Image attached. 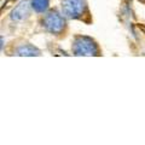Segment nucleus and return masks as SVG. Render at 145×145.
<instances>
[{
  "instance_id": "obj_8",
  "label": "nucleus",
  "mask_w": 145,
  "mask_h": 145,
  "mask_svg": "<svg viewBox=\"0 0 145 145\" xmlns=\"http://www.w3.org/2000/svg\"><path fill=\"white\" fill-rule=\"evenodd\" d=\"M144 1H145V0H144Z\"/></svg>"
},
{
  "instance_id": "obj_2",
  "label": "nucleus",
  "mask_w": 145,
  "mask_h": 145,
  "mask_svg": "<svg viewBox=\"0 0 145 145\" xmlns=\"http://www.w3.org/2000/svg\"><path fill=\"white\" fill-rule=\"evenodd\" d=\"M84 0H63L62 10L63 13L69 18H79L84 12Z\"/></svg>"
},
{
  "instance_id": "obj_5",
  "label": "nucleus",
  "mask_w": 145,
  "mask_h": 145,
  "mask_svg": "<svg viewBox=\"0 0 145 145\" xmlns=\"http://www.w3.org/2000/svg\"><path fill=\"white\" fill-rule=\"evenodd\" d=\"M17 53L20 56H39L40 51L31 45H23L17 50Z\"/></svg>"
},
{
  "instance_id": "obj_1",
  "label": "nucleus",
  "mask_w": 145,
  "mask_h": 145,
  "mask_svg": "<svg viewBox=\"0 0 145 145\" xmlns=\"http://www.w3.org/2000/svg\"><path fill=\"white\" fill-rule=\"evenodd\" d=\"M72 51L76 56H96L98 53V48L92 39L86 38V36H79L74 41Z\"/></svg>"
},
{
  "instance_id": "obj_7",
  "label": "nucleus",
  "mask_w": 145,
  "mask_h": 145,
  "mask_svg": "<svg viewBox=\"0 0 145 145\" xmlns=\"http://www.w3.org/2000/svg\"><path fill=\"white\" fill-rule=\"evenodd\" d=\"M7 1H15V0H7Z\"/></svg>"
},
{
  "instance_id": "obj_3",
  "label": "nucleus",
  "mask_w": 145,
  "mask_h": 145,
  "mask_svg": "<svg viewBox=\"0 0 145 145\" xmlns=\"http://www.w3.org/2000/svg\"><path fill=\"white\" fill-rule=\"evenodd\" d=\"M64 20L63 17L59 16L57 12H50L47 13L44 18V25L48 31H51L53 34L61 33L64 28Z\"/></svg>"
},
{
  "instance_id": "obj_6",
  "label": "nucleus",
  "mask_w": 145,
  "mask_h": 145,
  "mask_svg": "<svg viewBox=\"0 0 145 145\" xmlns=\"http://www.w3.org/2000/svg\"><path fill=\"white\" fill-rule=\"evenodd\" d=\"M31 7L36 12H45L48 7V0H31Z\"/></svg>"
},
{
  "instance_id": "obj_4",
  "label": "nucleus",
  "mask_w": 145,
  "mask_h": 145,
  "mask_svg": "<svg viewBox=\"0 0 145 145\" xmlns=\"http://www.w3.org/2000/svg\"><path fill=\"white\" fill-rule=\"evenodd\" d=\"M29 1H23L21 3L20 5H17L15 8H13V11L11 12V20L12 21H22L24 20V18L28 16L29 13Z\"/></svg>"
}]
</instances>
